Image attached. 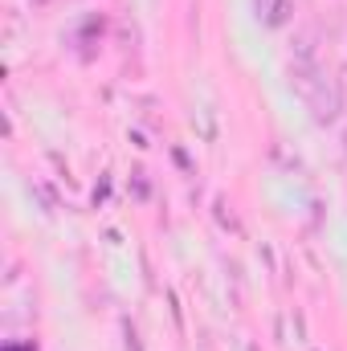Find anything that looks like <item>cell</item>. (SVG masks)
<instances>
[{
	"instance_id": "obj_1",
	"label": "cell",
	"mask_w": 347,
	"mask_h": 351,
	"mask_svg": "<svg viewBox=\"0 0 347 351\" xmlns=\"http://www.w3.org/2000/svg\"><path fill=\"white\" fill-rule=\"evenodd\" d=\"M290 82H294V90L307 98L311 119H315L319 127H327V123L339 119V110H344V94H339V86H335L331 78H323L311 62H298V66L290 70Z\"/></svg>"
},
{
	"instance_id": "obj_2",
	"label": "cell",
	"mask_w": 347,
	"mask_h": 351,
	"mask_svg": "<svg viewBox=\"0 0 347 351\" xmlns=\"http://www.w3.org/2000/svg\"><path fill=\"white\" fill-rule=\"evenodd\" d=\"M254 8H258V16L270 25V29H282V25H290L294 0H254Z\"/></svg>"
},
{
	"instance_id": "obj_3",
	"label": "cell",
	"mask_w": 347,
	"mask_h": 351,
	"mask_svg": "<svg viewBox=\"0 0 347 351\" xmlns=\"http://www.w3.org/2000/svg\"><path fill=\"white\" fill-rule=\"evenodd\" d=\"M344 90H347V66L339 70V94H344Z\"/></svg>"
},
{
	"instance_id": "obj_4",
	"label": "cell",
	"mask_w": 347,
	"mask_h": 351,
	"mask_svg": "<svg viewBox=\"0 0 347 351\" xmlns=\"http://www.w3.org/2000/svg\"><path fill=\"white\" fill-rule=\"evenodd\" d=\"M344 147H347V131H344Z\"/></svg>"
}]
</instances>
